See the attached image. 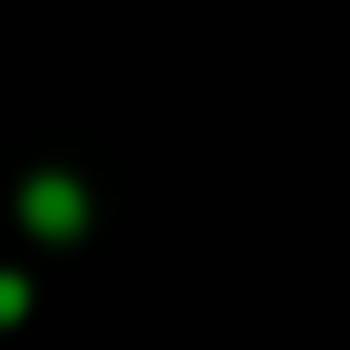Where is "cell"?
I'll return each instance as SVG.
<instances>
[{
  "label": "cell",
  "mask_w": 350,
  "mask_h": 350,
  "mask_svg": "<svg viewBox=\"0 0 350 350\" xmlns=\"http://www.w3.org/2000/svg\"><path fill=\"white\" fill-rule=\"evenodd\" d=\"M31 314V277L25 271H0V326H18Z\"/></svg>",
  "instance_id": "cell-2"
},
{
  "label": "cell",
  "mask_w": 350,
  "mask_h": 350,
  "mask_svg": "<svg viewBox=\"0 0 350 350\" xmlns=\"http://www.w3.org/2000/svg\"><path fill=\"white\" fill-rule=\"evenodd\" d=\"M18 228L31 234V240H43V246H74L86 228H92V197H86V185L74 178V172H62V166H43V172H31L25 185H18Z\"/></svg>",
  "instance_id": "cell-1"
}]
</instances>
